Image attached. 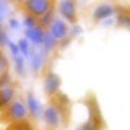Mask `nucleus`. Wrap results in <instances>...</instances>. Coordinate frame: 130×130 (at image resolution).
<instances>
[{
  "label": "nucleus",
  "instance_id": "1",
  "mask_svg": "<svg viewBox=\"0 0 130 130\" xmlns=\"http://www.w3.org/2000/svg\"><path fill=\"white\" fill-rule=\"evenodd\" d=\"M52 2L54 0H26L24 5L34 16H42V15L49 13V10L52 7Z\"/></svg>",
  "mask_w": 130,
  "mask_h": 130
},
{
  "label": "nucleus",
  "instance_id": "2",
  "mask_svg": "<svg viewBox=\"0 0 130 130\" xmlns=\"http://www.w3.org/2000/svg\"><path fill=\"white\" fill-rule=\"evenodd\" d=\"M26 112H28V107H24V104H21V103L10 104L8 109L5 111V114L13 120H23L24 117H26Z\"/></svg>",
  "mask_w": 130,
  "mask_h": 130
},
{
  "label": "nucleus",
  "instance_id": "3",
  "mask_svg": "<svg viewBox=\"0 0 130 130\" xmlns=\"http://www.w3.org/2000/svg\"><path fill=\"white\" fill-rule=\"evenodd\" d=\"M60 116H62V112H59V109L55 106H49L46 109V112H44V120L47 122L49 127L57 128L60 124Z\"/></svg>",
  "mask_w": 130,
  "mask_h": 130
},
{
  "label": "nucleus",
  "instance_id": "4",
  "mask_svg": "<svg viewBox=\"0 0 130 130\" xmlns=\"http://www.w3.org/2000/svg\"><path fill=\"white\" fill-rule=\"evenodd\" d=\"M60 11L68 21H75V13H76V8H75V2L73 0H63L62 5H60Z\"/></svg>",
  "mask_w": 130,
  "mask_h": 130
},
{
  "label": "nucleus",
  "instance_id": "5",
  "mask_svg": "<svg viewBox=\"0 0 130 130\" xmlns=\"http://www.w3.org/2000/svg\"><path fill=\"white\" fill-rule=\"evenodd\" d=\"M51 34L54 36L55 39L65 38V34H67V26H65V23L60 21V20H55V21L51 24Z\"/></svg>",
  "mask_w": 130,
  "mask_h": 130
},
{
  "label": "nucleus",
  "instance_id": "6",
  "mask_svg": "<svg viewBox=\"0 0 130 130\" xmlns=\"http://www.w3.org/2000/svg\"><path fill=\"white\" fill-rule=\"evenodd\" d=\"M26 104H28V111H29L32 116L36 117V119H39V117H41V104H39V101L34 98V94H32V93H29V94H28Z\"/></svg>",
  "mask_w": 130,
  "mask_h": 130
},
{
  "label": "nucleus",
  "instance_id": "7",
  "mask_svg": "<svg viewBox=\"0 0 130 130\" xmlns=\"http://www.w3.org/2000/svg\"><path fill=\"white\" fill-rule=\"evenodd\" d=\"M13 94H15L13 88H0V109L5 107V106H10Z\"/></svg>",
  "mask_w": 130,
  "mask_h": 130
},
{
  "label": "nucleus",
  "instance_id": "8",
  "mask_svg": "<svg viewBox=\"0 0 130 130\" xmlns=\"http://www.w3.org/2000/svg\"><path fill=\"white\" fill-rule=\"evenodd\" d=\"M114 13V8L111 5H101V7H98L96 10H94V20H103V18H107V16H111Z\"/></svg>",
  "mask_w": 130,
  "mask_h": 130
},
{
  "label": "nucleus",
  "instance_id": "9",
  "mask_svg": "<svg viewBox=\"0 0 130 130\" xmlns=\"http://www.w3.org/2000/svg\"><path fill=\"white\" fill-rule=\"evenodd\" d=\"M59 85H60L59 78H57L55 75H52V73H49L47 78H46V91L47 93H57Z\"/></svg>",
  "mask_w": 130,
  "mask_h": 130
},
{
  "label": "nucleus",
  "instance_id": "10",
  "mask_svg": "<svg viewBox=\"0 0 130 130\" xmlns=\"http://www.w3.org/2000/svg\"><path fill=\"white\" fill-rule=\"evenodd\" d=\"M99 128H101V124L89 120V122H86V124H83L81 127H78L76 130H99Z\"/></svg>",
  "mask_w": 130,
  "mask_h": 130
},
{
  "label": "nucleus",
  "instance_id": "11",
  "mask_svg": "<svg viewBox=\"0 0 130 130\" xmlns=\"http://www.w3.org/2000/svg\"><path fill=\"white\" fill-rule=\"evenodd\" d=\"M8 15V7H7V2L5 0H0V23L3 21V18Z\"/></svg>",
  "mask_w": 130,
  "mask_h": 130
},
{
  "label": "nucleus",
  "instance_id": "12",
  "mask_svg": "<svg viewBox=\"0 0 130 130\" xmlns=\"http://www.w3.org/2000/svg\"><path fill=\"white\" fill-rule=\"evenodd\" d=\"M20 47H21V52L24 55H29V44L24 42V41H20Z\"/></svg>",
  "mask_w": 130,
  "mask_h": 130
}]
</instances>
